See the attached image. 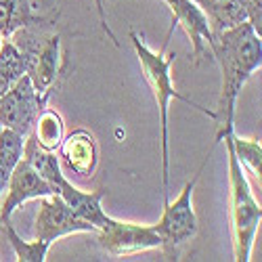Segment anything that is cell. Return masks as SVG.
I'll list each match as a JSON object with an SVG mask.
<instances>
[{
	"label": "cell",
	"instance_id": "17",
	"mask_svg": "<svg viewBox=\"0 0 262 262\" xmlns=\"http://www.w3.org/2000/svg\"><path fill=\"white\" fill-rule=\"evenodd\" d=\"M21 76H26V59L11 38H7L0 51V95H5Z\"/></svg>",
	"mask_w": 262,
	"mask_h": 262
},
{
	"label": "cell",
	"instance_id": "11",
	"mask_svg": "<svg viewBox=\"0 0 262 262\" xmlns=\"http://www.w3.org/2000/svg\"><path fill=\"white\" fill-rule=\"evenodd\" d=\"M57 195L59 198L70 206V210L82 218V221H86L89 225H93L97 231L103 229L107 223H109V218L112 216H107L103 206H101V200H103V195H105V189H97V191H82L78 189L76 185H72L68 179H61L59 185H57Z\"/></svg>",
	"mask_w": 262,
	"mask_h": 262
},
{
	"label": "cell",
	"instance_id": "16",
	"mask_svg": "<svg viewBox=\"0 0 262 262\" xmlns=\"http://www.w3.org/2000/svg\"><path fill=\"white\" fill-rule=\"evenodd\" d=\"M24 160H28L36 170L38 174L45 181H49L57 193V185L59 181L65 177V174L61 172V166H59V158L53 154V151H45V149H40L34 139L28 135L26 137V143H24Z\"/></svg>",
	"mask_w": 262,
	"mask_h": 262
},
{
	"label": "cell",
	"instance_id": "7",
	"mask_svg": "<svg viewBox=\"0 0 262 262\" xmlns=\"http://www.w3.org/2000/svg\"><path fill=\"white\" fill-rule=\"evenodd\" d=\"M74 233H97V229L86 221H82V218H78L57 193L40 198V208L34 223L36 239L53 246V242H57L59 237L74 235Z\"/></svg>",
	"mask_w": 262,
	"mask_h": 262
},
{
	"label": "cell",
	"instance_id": "13",
	"mask_svg": "<svg viewBox=\"0 0 262 262\" xmlns=\"http://www.w3.org/2000/svg\"><path fill=\"white\" fill-rule=\"evenodd\" d=\"M55 19V15H42L36 11L34 0H0V34L11 38L17 30Z\"/></svg>",
	"mask_w": 262,
	"mask_h": 262
},
{
	"label": "cell",
	"instance_id": "3",
	"mask_svg": "<svg viewBox=\"0 0 262 262\" xmlns=\"http://www.w3.org/2000/svg\"><path fill=\"white\" fill-rule=\"evenodd\" d=\"M229 156V198H231V231H233V254L237 262H248L256 242V233L262 221L260 202L248 183L246 170L239 164L229 135L223 137Z\"/></svg>",
	"mask_w": 262,
	"mask_h": 262
},
{
	"label": "cell",
	"instance_id": "1",
	"mask_svg": "<svg viewBox=\"0 0 262 262\" xmlns=\"http://www.w3.org/2000/svg\"><path fill=\"white\" fill-rule=\"evenodd\" d=\"M212 61L221 68V95L216 109V141L235 130V105L244 84L262 68V40L248 21L231 30L212 34Z\"/></svg>",
	"mask_w": 262,
	"mask_h": 262
},
{
	"label": "cell",
	"instance_id": "2",
	"mask_svg": "<svg viewBox=\"0 0 262 262\" xmlns=\"http://www.w3.org/2000/svg\"><path fill=\"white\" fill-rule=\"evenodd\" d=\"M130 42L135 47L137 59L141 63V72L143 78L147 82V86L151 89V95L156 99L158 105V116H160V141H162V195L164 202L170 200L168 195V187H170V137H168V107L172 99H179L191 107H195L198 112H202L204 116H208L210 120H216V114L212 109L202 107L200 103L191 101L189 97L181 95L174 89L172 82V65L177 61V53H166V51H151L145 42L143 36H139L135 30H130Z\"/></svg>",
	"mask_w": 262,
	"mask_h": 262
},
{
	"label": "cell",
	"instance_id": "5",
	"mask_svg": "<svg viewBox=\"0 0 262 262\" xmlns=\"http://www.w3.org/2000/svg\"><path fill=\"white\" fill-rule=\"evenodd\" d=\"M49 99L51 95H40L34 89L28 74L21 76L5 95H0V126L28 137L42 107L49 105Z\"/></svg>",
	"mask_w": 262,
	"mask_h": 262
},
{
	"label": "cell",
	"instance_id": "12",
	"mask_svg": "<svg viewBox=\"0 0 262 262\" xmlns=\"http://www.w3.org/2000/svg\"><path fill=\"white\" fill-rule=\"evenodd\" d=\"M208 19L212 34L231 30L248 19L246 0H193Z\"/></svg>",
	"mask_w": 262,
	"mask_h": 262
},
{
	"label": "cell",
	"instance_id": "8",
	"mask_svg": "<svg viewBox=\"0 0 262 262\" xmlns=\"http://www.w3.org/2000/svg\"><path fill=\"white\" fill-rule=\"evenodd\" d=\"M99 246L112 256H133L147 250H160L162 239L154 227L124 223L109 218V223L97 231Z\"/></svg>",
	"mask_w": 262,
	"mask_h": 262
},
{
	"label": "cell",
	"instance_id": "19",
	"mask_svg": "<svg viewBox=\"0 0 262 262\" xmlns=\"http://www.w3.org/2000/svg\"><path fill=\"white\" fill-rule=\"evenodd\" d=\"M0 229L7 233V239H9L11 248L15 250V256H17L19 262H45L47 260V254H49L51 244L40 242V239H36V242H26V239H21L17 235V231L13 229L11 221L5 223Z\"/></svg>",
	"mask_w": 262,
	"mask_h": 262
},
{
	"label": "cell",
	"instance_id": "15",
	"mask_svg": "<svg viewBox=\"0 0 262 262\" xmlns=\"http://www.w3.org/2000/svg\"><path fill=\"white\" fill-rule=\"evenodd\" d=\"M24 143L26 137H21L11 128L0 126V195L7 187L11 172L15 170L19 160L24 158Z\"/></svg>",
	"mask_w": 262,
	"mask_h": 262
},
{
	"label": "cell",
	"instance_id": "10",
	"mask_svg": "<svg viewBox=\"0 0 262 262\" xmlns=\"http://www.w3.org/2000/svg\"><path fill=\"white\" fill-rule=\"evenodd\" d=\"M57 151L63 164L78 177H91L99 166V145L89 130H74L65 135Z\"/></svg>",
	"mask_w": 262,
	"mask_h": 262
},
{
	"label": "cell",
	"instance_id": "14",
	"mask_svg": "<svg viewBox=\"0 0 262 262\" xmlns=\"http://www.w3.org/2000/svg\"><path fill=\"white\" fill-rule=\"evenodd\" d=\"M30 137L34 139V143L40 149L53 151L55 154L65 137V122H63L61 114L57 109H51L49 105L42 107V112L38 114V118L30 130Z\"/></svg>",
	"mask_w": 262,
	"mask_h": 262
},
{
	"label": "cell",
	"instance_id": "4",
	"mask_svg": "<svg viewBox=\"0 0 262 262\" xmlns=\"http://www.w3.org/2000/svg\"><path fill=\"white\" fill-rule=\"evenodd\" d=\"M200 172L202 168L193 174L191 181L185 183L177 200L164 202L162 218L158 221V225H154L156 233L162 239L160 250L164 252L166 260H179V248L198 235L200 225H198V216H195V210H193V189L200 179Z\"/></svg>",
	"mask_w": 262,
	"mask_h": 262
},
{
	"label": "cell",
	"instance_id": "20",
	"mask_svg": "<svg viewBox=\"0 0 262 262\" xmlns=\"http://www.w3.org/2000/svg\"><path fill=\"white\" fill-rule=\"evenodd\" d=\"M246 15L250 28L262 36V0H246Z\"/></svg>",
	"mask_w": 262,
	"mask_h": 262
},
{
	"label": "cell",
	"instance_id": "9",
	"mask_svg": "<svg viewBox=\"0 0 262 262\" xmlns=\"http://www.w3.org/2000/svg\"><path fill=\"white\" fill-rule=\"evenodd\" d=\"M3 193H7V198L3 204H0V227L5 223H9L13 212L17 208H21L26 202L51 195V193H55V189L49 181H45L40 177L38 170L28 160L21 158L19 164L15 166V170L11 172Z\"/></svg>",
	"mask_w": 262,
	"mask_h": 262
},
{
	"label": "cell",
	"instance_id": "18",
	"mask_svg": "<svg viewBox=\"0 0 262 262\" xmlns=\"http://www.w3.org/2000/svg\"><path fill=\"white\" fill-rule=\"evenodd\" d=\"M229 139H231V145H233V151H235L239 164H242L244 170H248L260 185V174H262V147H260V141L242 139V137L235 135V130L229 133Z\"/></svg>",
	"mask_w": 262,
	"mask_h": 262
},
{
	"label": "cell",
	"instance_id": "6",
	"mask_svg": "<svg viewBox=\"0 0 262 262\" xmlns=\"http://www.w3.org/2000/svg\"><path fill=\"white\" fill-rule=\"evenodd\" d=\"M168 5L170 13H172V26L166 34V40L162 45V51L168 49L170 36L174 32V28H183V32L187 34L189 42H191V63L200 65L206 59H212L210 53V42H212V30L208 26V19L202 13V9L193 3V0H164Z\"/></svg>",
	"mask_w": 262,
	"mask_h": 262
}]
</instances>
